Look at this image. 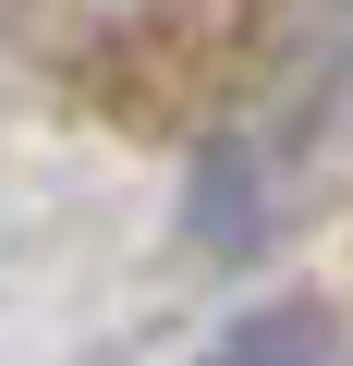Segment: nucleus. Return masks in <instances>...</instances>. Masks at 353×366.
Returning a JSON list of instances; mask_svg holds the SVG:
<instances>
[{
  "instance_id": "nucleus-1",
  "label": "nucleus",
  "mask_w": 353,
  "mask_h": 366,
  "mask_svg": "<svg viewBox=\"0 0 353 366\" xmlns=\"http://www.w3.org/2000/svg\"><path fill=\"white\" fill-rule=\"evenodd\" d=\"M341 159H353V0H317V13L292 25V49L208 134V159H195V232L220 257L268 244Z\"/></svg>"
},
{
  "instance_id": "nucleus-2",
  "label": "nucleus",
  "mask_w": 353,
  "mask_h": 366,
  "mask_svg": "<svg viewBox=\"0 0 353 366\" xmlns=\"http://www.w3.org/2000/svg\"><path fill=\"white\" fill-rule=\"evenodd\" d=\"M208 366H353V330H341L317 293H292V305H256V317H232V342H220Z\"/></svg>"
}]
</instances>
